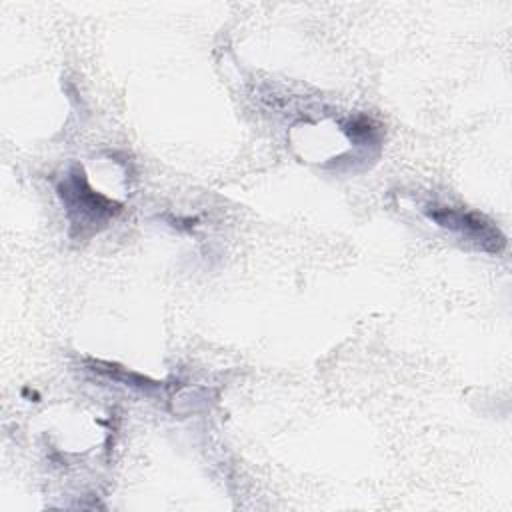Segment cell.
I'll return each instance as SVG.
<instances>
[{
    "mask_svg": "<svg viewBox=\"0 0 512 512\" xmlns=\"http://www.w3.org/2000/svg\"><path fill=\"white\" fill-rule=\"evenodd\" d=\"M58 196L66 208L70 224L80 228V234L98 230L118 212L116 202L90 188L82 168L68 172V176L58 184Z\"/></svg>",
    "mask_w": 512,
    "mask_h": 512,
    "instance_id": "1",
    "label": "cell"
},
{
    "mask_svg": "<svg viewBox=\"0 0 512 512\" xmlns=\"http://www.w3.org/2000/svg\"><path fill=\"white\" fill-rule=\"evenodd\" d=\"M424 212L438 226L460 234L464 240L476 244L484 252L500 254L506 246L504 234L478 212L450 206H428Z\"/></svg>",
    "mask_w": 512,
    "mask_h": 512,
    "instance_id": "2",
    "label": "cell"
}]
</instances>
